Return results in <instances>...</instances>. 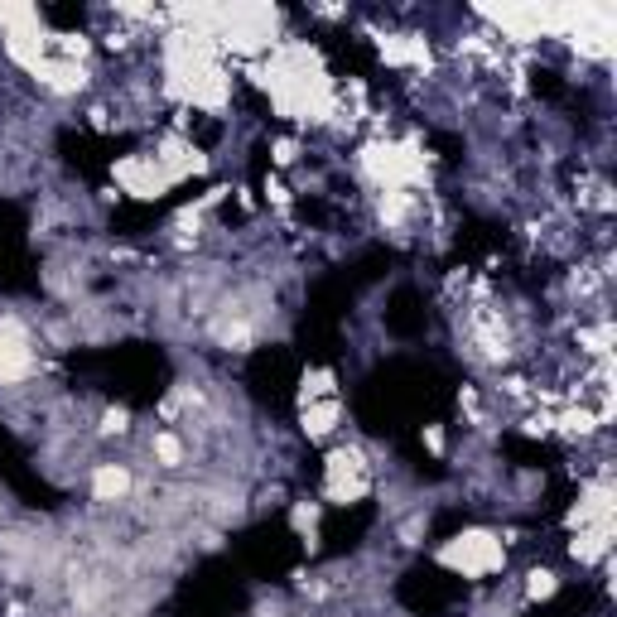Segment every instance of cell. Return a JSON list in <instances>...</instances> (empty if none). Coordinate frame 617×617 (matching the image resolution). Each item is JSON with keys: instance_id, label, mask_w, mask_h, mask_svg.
Returning <instances> with one entry per match:
<instances>
[{"instance_id": "1", "label": "cell", "mask_w": 617, "mask_h": 617, "mask_svg": "<svg viewBox=\"0 0 617 617\" xmlns=\"http://www.w3.org/2000/svg\"><path fill=\"white\" fill-rule=\"evenodd\" d=\"M261 82L270 92V107L290 121H328L333 116V82L319 68V54L309 44H285L266 58Z\"/></svg>"}, {"instance_id": "2", "label": "cell", "mask_w": 617, "mask_h": 617, "mask_svg": "<svg viewBox=\"0 0 617 617\" xmlns=\"http://www.w3.org/2000/svg\"><path fill=\"white\" fill-rule=\"evenodd\" d=\"M362 169L372 184H381V193H391V188L415 193L420 184H430V169H425V155L415 140H372L362 150Z\"/></svg>"}, {"instance_id": "3", "label": "cell", "mask_w": 617, "mask_h": 617, "mask_svg": "<svg viewBox=\"0 0 617 617\" xmlns=\"http://www.w3.org/2000/svg\"><path fill=\"white\" fill-rule=\"evenodd\" d=\"M439 564L454 569L458 579H492L507 569V540L492 531H458L439 545Z\"/></svg>"}, {"instance_id": "4", "label": "cell", "mask_w": 617, "mask_h": 617, "mask_svg": "<svg viewBox=\"0 0 617 617\" xmlns=\"http://www.w3.org/2000/svg\"><path fill=\"white\" fill-rule=\"evenodd\" d=\"M372 492V463L367 454L348 444V449H333L328 463H323V497L328 502H338V507H352V502H362Z\"/></svg>"}, {"instance_id": "5", "label": "cell", "mask_w": 617, "mask_h": 617, "mask_svg": "<svg viewBox=\"0 0 617 617\" xmlns=\"http://www.w3.org/2000/svg\"><path fill=\"white\" fill-rule=\"evenodd\" d=\"M111 179H116V188L126 198H140V203H155L160 193L174 188V179L164 174V164L155 155H121V160L111 164Z\"/></svg>"}, {"instance_id": "6", "label": "cell", "mask_w": 617, "mask_h": 617, "mask_svg": "<svg viewBox=\"0 0 617 617\" xmlns=\"http://www.w3.org/2000/svg\"><path fill=\"white\" fill-rule=\"evenodd\" d=\"M29 376H34V338L25 319L5 314L0 319V386H20Z\"/></svg>"}, {"instance_id": "7", "label": "cell", "mask_w": 617, "mask_h": 617, "mask_svg": "<svg viewBox=\"0 0 617 617\" xmlns=\"http://www.w3.org/2000/svg\"><path fill=\"white\" fill-rule=\"evenodd\" d=\"M29 73H34L39 87H49L54 97H78L82 87H87V68L73 63V58H39Z\"/></svg>"}, {"instance_id": "8", "label": "cell", "mask_w": 617, "mask_h": 617, "mask_svg": "<svg viewBox=\"0 0 617 617\" xmlns=\"http://www.w3.org/2000/svg\"><path fill=\"white\" fill-rule=\"evenodd\" d=\"M613 502L617 492L613 483H589L584 492H579V502L569 507V531H584V526H603V521H613Z\"/></svg>"}, {"instance_id": "9", "label": "cell", "mask_w": 617, "mask_h": 617, "mask_svg": "<svg viewBox=\"0 0 617 617\" xmlns=\"http://www.w3.org/2000/svg\"><path fill=\"white\" fill-rule=\"evenodd\" d=\"M155 160L164 164V174L179 184V179H188V174H203L208 169V155L193 145V140H184V135H164L160 150H155Z\"/></svg>"}, {"instance_id": "10", "label": "cell", "mask_w": 617, "mask_h": 617, "mask_svg": "<svg viewBox=\"0 0 617 617\" xmlns=\"http://www.w3.org/2000/svg\"><path fill=\"white\" fill-rule=\"evenodd\" d=\"M131 487H135V478H131V468H126V463H97V468H92V497H97L102 507H111V502H126V497H131Z\"/></svg>"}, {"instance_id": "11", "label": "cell", "mask_w": 617, "mask_h": 617, "mask_svg": "<svg viewBox=\"0 0 617 617\" xmlns=\"http://www.w3.org/2000/svg\"><path fill=\"white\" fill-rule=\"evenodd\" d=\"M569 555H574L579 564H603L608 555H613V521L574 531V540H569Z\"/></svg>"}, {"instance_id": "12", "label": "cell", "mask_w": 617, "mask_h": 617, "mask_svg": "<svg viewBox=\"0 0 617 617\" xmlns=\"http://www.w3.org/2000/svg\"><path fill=\"white\" fill-rule=\"evenodd\" d=\"M598 430H603V420L589 405H564L560 415H550V434H564V439H593Z\"/></svg>"}, {"instance_id": "13", "label": "cell", "mask_w": 617, "mask_h": 617, "mask_svg": "<svg viewBox=\"0 0 617 617\" xmlns=\"http://www.w3.org/2000/svg\"><path fill=\"white\" fill-rule=\"evenodd\" d=\"M338 420H343V401H338V396H333V401L299 405V430L309 434V439H328V434L338 430Z\"/></svg>"}, {"instance_id": "14", "label": "cell", "mask_w": 617, "mask_h": 617, "mask_svg": "<svg viewBox=\"0 0 617 617\" xmlns=\"http://www.w3.org/2000/svg\"><path fill=\"white\" fill-rule=\"evenodd\" d=\"M381 58L391 68H430V44L410 39V34H396V39H381Z\"/></svg>"}, {"instance_id": "15", "label": "cell", "mask_w": 617, "mask_h": 617, "mask_svg": "<svg viewBox=\"0 0 617 617\" xmlns=\"http://www.w3.org/2000/svg\"><path fill=\"white\" fill-rule=\"evenodd\" d=\"M338 396V372L333 367H309L299 376V405H314V401H333Z\"/></svg>"}, {"instance_id": "16", "label": "cell", "mask_w": 617, "mask_h": 617, "mask_svg": "<svg viewBox=\"0 0 617 617\" xmlns=\"http://www.w3.org/2000/svg\"><path fill=\"white\" fill-rule=\"evenodd\" d=\"M150 454H155L160 468H184V439H179L174 430H160L155 439H150Z\"/></svg>"}, {"instance_id": "17", "label": "cell", "mask_w": 617, "mask_h": 617, "mask_svg": "<svg viewBox=\"0 0 617 617\" xmlns=\"http://www.w3.org/2000/svg\"><path fill=\"white\" fill-rule=\"evenodd\" d=\"M579 348L603 362V357L613 352V323L603 319V323H593V328H579Z\"/></svg>"}, {"instance_id": "18", "label": "cell", "mask_w": 617, "mask_h": 617, "mask_svg": "<svg viewBox=\"0 0 617 617\" xmlns=\"http://www.w3.org/2000/svg\"><path fill=\"white\" fill-rule=\"evenodd\" d=\"M290 526L299 531V540H304L309 550H319V507H314V502H299V507L290 511Z\"/></svg>"}, {"instance_id": "19", "label": "cell", "mask_w": 617, "mask_h": 617, "mask_svg": "<svg viewBox=\"0 0 617 617\" xmlns=\"http://www.w3.org/2000/svg\"><path fill=\"white\" fill-rule=\"evenodd\" d=\"M560 593V574L555 569H531L526 574V598L531 603H545V598H555Z\"/></svg>"}, {"instance_id": "20", "label": "cell", "mask_w": 617, "mask_h": 617, "mask_svg": "<svg viewBox=\"0 0 617 617\" xmlns=\"http://www.w3.org/2000/svg\"><path fill=\"white\" fill-rule=\"evenodd\" d=\"M131 430V410L126 405H111L107 415H102V434H126Z\"/></svg>"}, {"instance_id": "21", "label": "cell", "mask_w": 617, "mask_h": 617, "mask_svg": "<svg viewBox=\"0 0 617 617\" xmlns=\"http://www.w3.org/2000/svg\"><path fill=\"white\" fill-rule=\"evenodd\" d=\"M295 160H299L295 140H275V164H295Z\"/></svg>"}, {"instance_id": "22", "label": "cell", "mask_w": 617, "mask_h": 617, "mask_svg": "<svg viewBox=\"0 0 617 617\" xmlns=\"http://www.w3.org/2000/svg\"><path fill=\"white\" fill-rule=\"evenodd\" d=\"M425 444H430V454H444V430L430 425V430H425Z\"/></svg>"}]
</instances>
